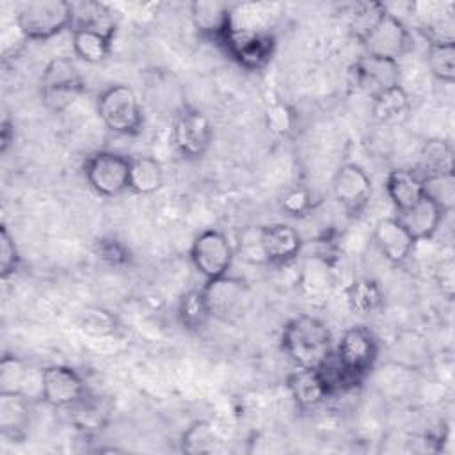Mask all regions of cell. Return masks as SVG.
Segmentation results:
<instances>
[{
	"label": "cell",
	"mask_w": 455,
	"mask_h": 455,
	"mask_svg": "<svg viewBox=\"0 0 455 455\" xmlns=\"http://www.w3.org/2000/svg\"><path fill=\"white\" fill-rule=\"evenodd\" d=\"M396 217L407 228V231L414 236V240L421 242L435 235L444 213L434 203L421 197L412 208L405 212H398Z\"/></svg>",
	"instance_id": "21"
},
{
	"label": "cell",
	"mask_w": 455,
	"mask_h": 455,
	"mask_svg": "<svg viewBox=\"0 0 455 455\" xmlns=\"http://www.w3.org/2000/svg\"><path fill=\"white\" fill-rule=\"evenodd\" d=\"M85 382L82 375L66 364H52L41 370V398L52 407H71L82 402Z\"/></svg>",
	"instance_id": "12"
},
{
	"label": "cell",
	"mask_w": 455,
	"mask_h": 455,
	"mask_svg": "<svg viewBox=\"0 0 455 455\" xmlns=\"http://www.w3.org/2000/svg\"><path fill=\"white\" fill-rule=\"evenodd\" d=\"M28 382L30 366L21 357L5 354L0 361V393H21L28 396Z\"/></svg>",
	"instance_id": "30"
},
{
	"label": "cell",
	"mask_w": 455,
	"mask_h": 455,
	"mask_svg": "<svg viewBox=\"0 0 455 455\" xmlns=\"http://www.w3.org/2000/svg\"><path fill=\"white\" fill-rule=\"evenodd\" d=\"M11 142H14V124L5 116L0 124V153H5Z\"/></svg>",
	"instance_id": "40"
},
{
	"label": "cell",
	"mask_w": 455,
	"mask_h": 455,
	"mask_svg": "<svg viewBox=\"0 0 455 455\" xmlns=\"http://www.w3.org/2000/svg\"><path fill=\"white\" fill-rule=\"evenodd\" d=\"M437 281H439L441 291H443L446 297H451V295H453V283H455V277H453V261H451L450 258L444 259V261H441L439 270H437Z\"/></svg>",
	"instance_id": "38"
},
{
	"label": "cell",
	"mask_w": 455,
	"mask_h": 455,
	"mask_svg": "<svg viewBox=\"0 0 455 455\" xmlns=\"http://www.w3.org/2000/svg\"><path fill=\"white\" fill-rule=\"evenodd\" d=\"M220 446V439L210 421L197 419L187 427L181 435L180 450L183 453H213Z\"/></svg>",
	"instance_id": "27"
},
{
	"label": "cell",
	"mask_w": 455,
	"mask_h": 455,
	"mask_svg": "<svg viewBox=\"0 0 455 455\" xmlns=\"http://www.w3.org/2000/svg\"><path fill=\"white\" fill-rule=\"evenodd\" d=\"M332 355L348 387H354L375 366L379 357V341L366 325H352L341 334Z\"/></svg>",
	"instance_id": "3"
},
{
	"label": "cell",
	"mask_w": 455,
	"mask_h": 455,
	"mask_svg": "<svg viewBox=\"0 0 455 455\" xmlns=\"http://www.w3.org/2000/svg\"><path fill=\"white\" fill-rule=\"evenodd\" d=\"M100 254L103 259H108L110 263H123L126 261V251L117 242H103L100 247Z\"/></svg>",
	"instance_id": "39"
},
{
	"label": "cell",
	"mask_w": 455,
	"mask_h": 455,
	"mask_svg": "<svg viewBox=\"0 0 455 455\" xmlns=\"http://www.w3.org/2000/svg\"><path fill=\"white\" fill-rule=\"evenodd\" d=\"M180 323L192 332L203 331L210 322V311L201 290H190L181 295L178 302Z\"/></svg>",
	"instance_id": "29"
},
{
	"label": "cell",
	"mask_w": 455,
	"mask_h": 455,
	"mask_svg": "<svg viewBox=\"0 0 455 455\" xmlns=\"http://www.w3.org/2000/svg\"><path fill=\"white\" fill-rule=\"evenodd\" d=\"M21 256L14 243V238L11 236L7 226L0 228V275L2 279L11 277L20 268Z\"/></svg>",
	"instance_id": "34"
},
{
	"label": "cell",
	"mask_w": 455,
	"mask_h": 455,
	"mask_svg": "<svg viewBox=\"0 0 455 455\" xmlns=\"http://www.w3.org/2000/svg\"><path fill=\"white\" fill-rule=\"evenodd\" d=\"M128 156L114 151H96L84 164L89 187L101 197H116L128 190L130 176Z\"/></svg>",
	"instance_id": "8"
},
{
	"label": "cell",
	"mask_w": 455,
	"mask_h": 455,
	"mask_svg": "<svg viewBox=\"0 0 455 455\" xmlns=\"http://www.w3.org/2000/svg\"><path fill=\"white\" fill-rule=\"evenodd\" d=\"M240 252L245 259L252 263H265L261 242H259V228L258 229H247L240 236Z\"/></svg>",
	"instance_id": "37"
},
{
	"label": "cell",
	"mask_w": 455,
	"mask_h": 455,
	"mask_svg": "<svg viewBox=\"0 0 455 455\" xmlns=\"http://www.w3.org/2000/svg\"><path fill=\"white\" fill-rule=\"evenodd\" d=\"M355 85L370 98L400 84V64L396 60L363 55L352 68Z\"/></svg>",
	"instance_id": "14"
},
{
	"label": "cell",
	"mask_w": 455,
	"mask_h": 455,
	"mask_svg": "<svg viewBox=\"0 0 455 455\" xmlns=\"http://www.w3.org/2000/svg\"><path fill=\"white\" fill-rule=\"evenodd\" d=\"M313 208V199L307 188L295 187L288 190L281 199V210L290 217H302Z\"/></svg>",
	"instance_id": "36"
},
{
	"label": "cell",
	"mask_w": 455,
	"mask_h": 455,
	"mask_svg": "<svg viewBox=\"0 0 455 455\" xmlns=\"http://www.w3.org/2000/svg\"><path fill=\"white\" fill-rule=\"evenodd\" d=\"M190 18L199 36L220 43L233 23V7L220 0H196L190 4Z\"/></svg>",
	"instance_id": "17"
},
{
	"label": "cell",
	"mask_w": 455,
	"mask_h": 455,
	"mask_svg": "<svg viewBox=\"0 0 455 455\" xmlns=\"http://www.w3.org/2000/svg\"><path fill=\"white\" fill-rule=\"evenodd\" d=\"M116 32L101 30L87 25H75L71 32L73 53L89 64L103 62L112 48V39Z\"/></svg>",
	"instance_id": "20"
},
{
	"label": "cell",
	"mask_w": 455,
	"mask_h": 455,
	"mask_svg": "<svg viewBox=\"0 0 455 455\" xmlns=\"http://www.w3.org/2000/svg\"><path fill=\"white\" fill-rule=\"evenodd\" d=\"M373 242L393 265L403 263L418 243L398 217H384L373 228Z\"/></svg>",
	"instance_id": "16"
},
{
	"label": "cell",
	"mask_w": 455,
	"mask_h": 455,
	"mask_svg": "<svg viewBox=\"0 0 455 455\" xmlns=\"http://www.w3.org/2000/svg\"><path fill=\"white\" fill-rule=\"evenodd\" d=\"M84 91V78L69 57L52 59L41 76V96L48 108H68Z\"/></svg>",
	"instance_id": "7"
},
{
	"label": "cell",
	"mask_w": 455,
	"mask_h": 455,
	"mask_svg": "<svg viewBox=\"0 0 455 455\" xmlns=\"http://www.w3.org/2000/svg\"><path fill=\"white\" fill-rule=\"evenodd\" d=\"M190 261L206 281L217 279L228 274L233 263V247L222 231L206 229L194 238Z\"/></svg>",
	"instance_id": "10"
},
{
	"label": "cell",
	"mask_w": 455,
	"mask_h": 455,
	"mask_svg": "<svg viewBox=\"0 0 455 455\" xmlns=\"http://www.w3.org/2000/svg\"><path fill=\"white\" fill-rule=\"evenodd\" d=\"M16 28L25 39L46 41L73 28L75 9L64 0L21 2L16 7Z\"/></svg>",
	"instance_id": "2"
},
{
	"label": "cell",
	"mask_w": 455,
	"mask_h": 455,
	"mask_svg": "<svg viewBox=\"0 0 455 455\" xmlns=\"http://www.w3.org/2000/svg\"><path fill=\"white\" fill-rule=\"evenodd\" d=\"M80 329L91 338H108L119 329L117 316L105 307H89L80 316Z\"/></svg>",
	"instance_id": "33"
},
{
	"label": "cell",
	"mask_w": 455,
	"mask_h": 455,
	"mask_svg": "<svg viewBox=\"0 0 455 455\" xmlns=\"http://www.w3.org/2000/svg\"><path fill=\"white\" fill-rule=\"evenodd\" d=\"M259 242L265 263L270 265H283L293 261L302 249V238L299 231L284 222L261 226Z\"/></svg>",
	"instance_id": "15"
},
{
	"label": "cell",
	"mask_w": 455,
	"mask_h": 455,
	"mask_svg": "<svg viewBox=\"0 0 455 455\" xmlns=\"http://www.w3.org/2000/svg\"><path fill=\"white\" fill-rule=\"evenodd\" d=\"M427 64L430 73L443 84L455 82V41L432 39L427 50Z\"/></svg>",
	"instance_id": "25"
},
{
	"label": "cell",
	"mask_w": 455,
	"mask_h": 455,
	"mask_svg": "<svg viewBox=\"0 0 455 455\" xmlns=\"http://www.w3.org/2000/svg\"><path fill=\"white\" fill-rule=\"evenodd\" d=\"M201 291L204 295L210 316L224 323L238 322L245 315L251 302L249 284L242 277L228 274L206 281Z\"/></svg>",
	"instance_id": "6"
},
{
	"label": "cell",
	"mask_w": 455,
	"mask_h": 455,
	"mask_svg": "<svg viewBox=\"0 0 455 455\" xmlns=\"http://www.w3.org/2000/svg\"><path fill=\"white\" fill-rule=\"evenodd\" d=\"M371 192V180L357 164H343L332 178V196L350 215H359L368 206Z\"/></svg>",
	"instance_id": "13"
},
{
	"label": "cell",
	"mask_w": 455,
	"mask_h": 455,
	"mask_svg": "<svg viewBox=\"0 0 455 455\" xmlns=\"http://www.w3.org/2000/svg\"><path fill=\"white\" fill-rule=\"evenodd\" d=\"M96 112L101 123L114 133L135 135L144 123L142 107L135 91L124 84L107 87L96 101Z\"/></svg>",
	"instance_id": "4"
},
{
	"label": "cell",
	"mask_w": 455,
	"mask_h": 455,
	"mask_svg": "<svg viewBox=\"0 0 455 455\" xmlns=\"http://www.w3.org/2000/svg\"><path fill=\"white\" fill-rule=\"evenodd\" d=\"M286 387L299 409L307 411L331 396V387L320 368H297L286 377Z\"/></svg>",
	"instance_id": "18"
},
{
	"label": "cell",
	"mask_w": 455,
	"mask_h": 455,
	"mask_svg": "<svg viewBox=\"0 0 455 455\" xmlns=\"http://www.w3.org/2000/svg\"><path fill=\"white\" fill-rule=\"evenodd\" d=\"M371 101H373V105H371L373 116L380 123H396V121L403 119L411 107L409 94L402 87V84L379 92L377 96L371 98Z\"/></svg>",
	"instance_id": "24"
},
{
	"label": "cell",
	"mask_w": 455,
	"mask_h": 455,
	"mask_svg": "<svg viewBox=\"0 0 455 455\" xmlns=\"http://www.w3.org/2000/svg\"><path fill=\"white\" fill-rule=\"evenodd\" d=\"M366 55L382 57L389 60H400L412 50V36L405 23L393 12L386 11V14L379 20L375 28L363 41Z\"/></svg>",
	"instance_id": "11"
},
{
	"label": "cell",
	"mask_w": 455,
	"mask_h": 455,
	"mask_svg": "<svg viewBox=\"0 0 455 455\" xmlns=\"http://www.w3.org/2000/svg\"><path fill=\"white\" fill-rule=\"evenodd\" d=\"M423 197L434 203L444 215L453 210L455 204V178L451 172L421 176Z\"/></svg>",
	"instance_id": "26"
},
{
	"label": "cell",
	"mask_w": 455,
	"mask_h": 455,
	"mask_svg": "<svg viewBox=\"0 0 455 455\" xmlns=\"http://www.w3.org/2000/svg\"><path fill=\"white\" fill-rule=\"evenodd\" d=\"M281 348L297 368H320L332 355V334L320 318L299 315L284 323Z\"/></svg>",
	"instance_id": "1"
},
{
	"label": "cell",
	"mask_w": 455,
	"mask_h": 455,
	"mask_svg": "<svg viewBox=\"0 0 455 455\" xmlns=\"http://www.w3.org/2000/svg\"><path fill=\"white\" fill-rule=\"evenodd\" d=\"M267 128L275 135H288L295 126V112L286 103H274L265 114Z\"/></svg>",
	"instance_id": "35"
},
{
	"label": "cell",
	"mask_w": 455,
	"mask_h": 455,
	"mask_svg": "<svg viewBox=\"0 0 455 455\" xmlns=\"http://www.w3.org/2000/svg\"><path fill=\"white\" fill-rule=\"evenodd\" d=\"M386 5L380 2H364L357 4L348 18V28L350 34L363 44V41L368 37V34L375 28L379 20L386 14Z\"/></svg>",
	"instance_id": "32"
},
{
	"label": "cell",
	"mask_w": 455,
	"mask_h": 455,
	"mask_svg": "<svg viewBox=\"0 0 455 455\" xmlns=\"http://www.w3.org/2000/svg\"><path fill=\"white\" fill-rule=\"evenodd\" d=\"M219 44L243 69L259 71L274 57L275 36L265 28L231 27Z\"/></svg>",
	"instance_id": "5"
},
{
	"label": "cell",
	"mask_w": 455,
	"mask_h": 455,
	"mask_svg": "<svg viewBox=\"0 0 455 455\" xmlns=\"http://www.w3.org/2000/svg\"><path fill=\"white\" fill-rule=\"evenodd\" d=\"M30 398L21 393H0V432L11 441H23L30 425Z\"/></svg>",
	"instance_id": "19"
},
{
	"label": "cell",
	"mask_w": 455,
	"mask_h": 455,
	"mask_svg": "<svg viewBox=\"0 0 455 455\" xmlns=\"http://www.w3.org/2000/svg\"><path fill=\"white\" fill-rule=\"evenodd\" d=\"M421 167L427 174H439V172H451L453 171V149L448 140L432 139L427 140L419 153Z\"/></svg>",
	"instance_id": "31"
},
{
	"label": "cell",
	"mask_w": 455,
	"mask_h": 455,
	"mask_svg": "<svg viewBox=\"0 0 455 455\" xmlns=\"http://www.w3.org/2000/svg\"><path fill=\"white\" fill-rule=\"evenodd\" d=\"M386 192L396 212H405L423 197L421 176L412 171L395 169L386 178Z\"/></svg>",
	"instance_id": "22"
},
{
	"label": "cell",
	"mask_w": 455,
	"mask_h": 455,
	"mask_svg": "<svg viewBox=\"0 0 455 455\" xmlns=\"http://www.w3.org/2000/svg\"><path fill=\"white\" fill-rule=\"evenodd\" d=\"M172 140L183 158L199 160L210 149L213 140V124L204 112L185 105L174 117Z\"/></svg>",
	"instance_id": "9"
},
{
	"label": "cell",
	"mask_w": 455,
	"mask_h": 455,
	"mask_svg": "<svg viewBox=\"0 0 455 455\" xmlns=\"http://www.w3.org/2000/svg\"><path fill=\"white\" fill-rule=\"evenodd\" d=\"M164 185V167L153 156H135L130 160L128 190L137 196L156 192Z\"/></svg>",
	"instance_id": "23"
},
{
	"label": "cell",
	"mask_w": 455,
	"mask_h": 455,
	"mask_svg": "<svg viewBox=\"0 0 455 455\" xmlns=\"http://www.w3.org/2000/svg\"><path fill=\"white\" fill-rule=\"evenodd\" d=\"M345 299L354 313L368 315L380 307L382 291L373 279H355L345 288Z\"/></svg>",
	"instance_id": "28"
}]
</instances>
